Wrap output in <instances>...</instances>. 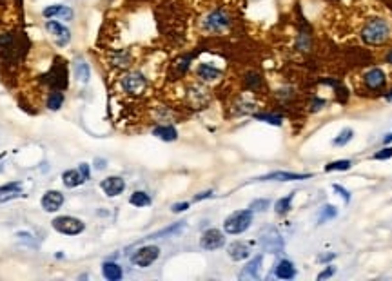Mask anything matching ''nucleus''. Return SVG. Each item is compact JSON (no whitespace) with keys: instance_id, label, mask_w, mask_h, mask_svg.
<instances>
[{"instance_id":"72a5a7b5","label":"nucleus","mask_w":392,"mask_h":281,"mask_svg":"<svg viewBox=\"0 0 392 281\" xmlns=\"http://www.w3.org/2000/svg\"><path fill=\"white\" fill-rule=\"evenodd\" d=\"M353 167V162L351 160H336V162H331L325 165V173H332V171H349Z\"/></svg>"},{"instance_id":"cd10ccee","label":"nucleus","mask_w":392,"mask_h":281,"mask_svg":"<svg viewBox=\"0 0 392 281\" xmlns=\"http://www.w3.org/2000/svg\"><path fill=\"white\" fill-rule=\"evenodd\" d=\"M243 84H245V87L249 91L258 93V91H262V87H264V78H262V74L258 73V71H249L243 76Z\"/></svg>"},{"instance_id":"4468645a","label":"nucleus","mask_w":392,"mask_h":281,"mask_svg":"<svg viewBox=\"0 0 392 281\" xmlns=\"http://www.w3.org/2000/svg\"><path fill=\"white\" fill-rule=\"evenodd\" d=\"M42 17L44 18H56V20H64V22H71L75 17L73 7L64 6V4H51V6L42 9Z\"/></svg>"},{"instance_id":"dca6fc26","label":"nucleus","mask_w":392,"mask_h":281,"mask_svg":"<svg viewBox=\"0 0 392 281\" xmlns=\"http://www.w3.org/2000/svg\"><path fill=\"white\" fill-rule=\"evenodd\" d=\"M64 194L60 191H55V189H49V191L44 192V196L40 200V205L44 209L45 212H56V211H60L62 205H64Z\"/></svg>"},{"instance_id":"c03bdc74","label":"nucleus","mask_w":392,"mask_h":281,"mask_svg":"<svg viewBox=\"0 0 392 281\" xmlns=\"http://www.w3.org/2000/svg\"><path fill=\"white\" fill-rule=\"evenodd\" d=\"M95 169H98V171H104V169L107 167V162L104 160V158H95Z\"/></svg>"},{"instance_id":"473e14b6","label":"nucleus","mask_w":392,"mask_h":281,"mask_svg":"<svg viewBox=\"0 0 392 281\" xmlns=\"http://www.w3.org/2000/svg\"><path fill=\"white\" fill-rule=\"evenodd\" d=\"M338 216V209L334 205H323L318 214V225L327 223L329 219H334Z\"/></svg>"},{"instance_id":"49530a36","label":"nucleus","mask_w":392,"mask_h":281,"mask_svg":"<svg viewBox=\"0 0 392 281\" xmlns=\"http://www.w3.org/2000/svg\"><path fill=\"white\" fill-rule=\"evenodd\" d=\"M336 256L334 252H331V254H325V256H319V261H329V259H332Z\"/></svg>"},{"instance_id":"9b49d317","label":"nucleus","mask_w":392,"mask_h":281,"mask_svg":"<svg viewBox=\"0 0 392 281\" xmlns=\"http://www.w3.org/2000/svg\"><path fill=\"white\" fill-rule=\"evenodd\" d=\"M195 74H196V78H198V82H202V84H213V82L222 80L224 71L218 69L216 66H213V64L200 62L198 66H196Z\"/></svg>"},{"instance_id":"a211bd4d","label":"nucleus","mask_w":392,"mask_h":281,"mask_svg":"<svg viewBox=\"0 0 392 281\" xmlns=\"http://www.w3.org/2000/svg\"><path fill=\"white\" fill-rule=\"evenodd\" d=\"M26 194L22 192V181H9L6 185H0V203H6L9 200L24 198Z\"/></svg>"},{"instance_id":"9d476101","label":"nucleus","mask_w":392,"mask_h":281,"mask_svg":"<svg viewBox=\"0 0 392 281\" xmlns=\"http://www.w3.org/2000/svg\"><path fill=\"white\" fill-rule=\"evenodd\" d=\"M260 245L264 248L265 252H271V254H276V252H281L283 250V238L281 234L276 229H267L264 231V234L260 236Z\"/></svg>"},{"instance_id":"4be33fe9","label":"nucleus","mask_w":392,"mask_h":281,"mask_svg":"<svg viewBox=\"0 0 392 281\" xmlns=\"http://www.w3.org/2000/svg\"><path fill=\"white\" fill-rule=\"evenodd\" d=\"M62 183L68 187V189H77V187L84 185L85 178L82 176L78 169H68L62 173Z\"/></svg>"},{"instance_id":"39448f33","label":"nucleus","mask_w":392,"mask_h":281,"mask_svg":"<svg viewBox=\"0 0 392 281\" xmlns=\"http://www.w3.org/2000/svg\"><path fill=\"white\" fill-rule=\"evenodd\" d=\"M51 227L64 236H78L85 231V223L75 216H56L51 221Z\"/></svg>"},{"instance_id":"ea45409f","label":"nucleus","mask_w":392,"mask_h":281,"mask_svg":"<svg viewBox=\"0 0 392 281\" xmlns=\"http://www.w3.org/2000/svg\"><path fill=\"white\" fill-rule=\"evenodd\" d=\"M332 189H334V191H336V192H340V196H342L343 200H345V203L351 202V194H349V191H345V189H343L342 185H338V183H334V185H332Z\"/></svg>"},{"instance_id":"5701e85b","label":"nucleus","mask_w":392,"mask_h":281,"mask_svg":"<svg viewBox=\"0 0 392 281\" xmlns=\"http://www.w3.org/2000/svg\"><path fill=\"white\" fill-rule=\"evenodd\" d=\"M262 261H264V256L252 258L240 272V280H247V278L249 280H258L260 278V269H262Z\"/></svg>"},{"instance_id":"f8f14e48","label":"nucleus","mask_w":392,"mask_h":281,"mask_svg":"<svg viewBox=\"0 0 392 281\" xmlns=\"http://www.w3.org/2000/svg\"><path fill=\"white\" fill-rule=\"evenodd\" d=\"M225 245V234L218 229H207L200 238V247L203 250H218Z\"/></svg>"},{"instance_id":"a878e982","label":"nucleus","mask_w":392,"mask_h":281,"mask_svg":"<svg viewBox=\"0 0 392 281\" xmlns=\"http://www.w3.org/2000/svg\"><path fill=\"white\" fill-rule=\"evenodd\" d=\"M102 276L106 278L107 281H120L122 280V267L115 261H106V263L102 265Z\"/></svg>"},{"instance_id":"4c0bfd02","label":"nucleus","mask_w":392,"mask_h":281,"mask_svg":"<svg viewBox=\"0 0 392 281\" xmlns=\"http://www.w3.org/2000/svg\"><path fill=\"white\" fill-rule=\"evenodd\" d=\"M374 160H389L392 158V147H385V149H381V151L374 152Z\"/></svg>"},{"instance_id":"79ce46f5","label":"nucleus","mask_w":392,"mask_h":281,"mask_svg":"<svg viewBox=\"0 0 392 281\" xmlns=\"http://www.w3.org/2000/svg\"><path fill=\"white\" fill-rule=\"evenodd\" d=\"M187 209H189V202H180V203H173V205H171V211H173V212H184Z\"/></svg>"},{"instance_id":"09e8293b","label":"nucleus","mask_w":392,"mask_h":281,"mask_svg":"<svg viewBox=\"0 0 392 281\" xmlns=\"http://www.w3.org/2000/svg\"><path fill=\"white\" fill-rule=\"evenodd\" d=\"M2 171H4V165H2V163H0V173H2Z\"/></svg>"},{"instance_id":"a19ab883","label":"nucleus","mask_w":392,"mask_h":281,"mask_svg":"<svg viewBox=\"0 0 392 281\" xmlns=\"http://www.w3.org/2000/svg\"><path fill=\"white\" fill-rule=\"evenodd\" d=\"M78 171L82 173V176L85 178V181L91 180V169H89V163H80L78 165Z\"/></svg>"},{"instance_id":"6e6552de","label":"nucleus","mask_w":392,"mask_h":281,"mask_svg":"<svg viewBox=\"0 0 392 281\" xmlns=\"http://www.w3.org/2000/svg\"><path fill=\"white\" fill-rule=\"evenodd\" d=\"M158 258H160V247H157V245H144L131 256V263L135 267H140V269H147Z\"/></svg>"},{"instance_id":"7ed1b4c3","label":"nucleus","mask_w":392,"mask_h":281,"mask_svg":"<svg viewBox=\"0 0 392 281\" xmlns=\"http://www.w3.org/2000/svg\"><path fill=\"white\" fill-rule=\"evenodd\" d=\"M118 85L122 93L129 96H142L149 89V78L138 69H131L127 73H123L118 80Z\"/></svg>"},{"instance_id":"2f4dec72","label":"nucleus","mask_w":392,"mask_h":281,"mask_svg":"<svg viewBox=\"0 0 392 281\" xmlns=\"http://www.w3.org/2000/svg\"><path fill=\"white\" fill-rule=\"evenodd\" d=\"M292 198H294V192H291V194H287V196L280 198L278 202L274 203V211L278 216H285L289 211H291V203H292Z\"/></svg>"},{"instance_id":"c756f323","label":"nucleus","mask_w":392,"mask_h":281,"mask_svg":"<svg viewBox=\"0 0 392 281\" xmlns=\"http://www.w3.org/2000/svg\"><path fill=\"white\" fill-rule=\"evenodd\" d=\"M296 49L300 53H311L313 51V35L307 31H300L296 36Z\"/></svg>"},{"instance_id":"a18cd8bd","label":"nucleus","mask_w":392,"mask_h":281,"mask_svg":"<svg viewBox=\"0 0 392 281\" xmlns=\"http://www.w3.org/2000/svg\"><path fill=\"white\" fill-rule=\"evenodd\" d=\"M323 105H325V100H319V98H316V100L313 102V111H318V109H321Z\"/></svg>"},{"instance_id":"7c9ffc66","label":"nucleus","mask_w":392,"mask_h":281,"mask_svg":"<svg viewBox=\"0 0 392 281\" xmlns=\"http://www.w3.org/2000/svg\"><path fill=\"white\" fill-rule=\"evenodd\" d=\"M129 203H131L133 207H138V209L149 207V205H151V196H149L146 191H135L129 196Z\"/></svg>"},{"instance_id":"c85d7f7f","label":"nucleus","mask_w":392,"mask_h":281,"mask_svg":"<svg viewBox=\"0 0 392 281\" xmlns=\"http://www.w3.org/2000/svg\"><path fill=\"white\" fill-rule=\"evenodd\" d=\"M184 227H185V221H176V223L169 225V227H165V229H162V231L153 232V234H149V236L144 238V240H158V238L173 236V234H178V232L182 231Z\"/></svg>"},{"instance_id":"bb28decb","label":"nucleus","mask_w":392,"mask_h":281,"mask_svg":"<svg viewBox=\"0 0 392 281\" xmlns=\"http://www.w3.org/2000/svg\"><path fill=\"white\" fill-rule=\"evenodd\" d=\"M66 102V96L62 93V89H51L47 98H45V107L49 111H60V107L64 105Z\"/></svg>"},{"instance_id":"393cba45","label":"nucleus","mask_w":392,"mask_h":281,"mask_svg":"<svg viewBox=\"0 0 392 281\" xmlns=\"http://www.w3.org/2000/svg\"><path fill=\"white\" fill-rule=\"evenodd\" d=\"M274 276L278 280H292V278H296V267L289 259H280L276 263Z\"/></svg>"},{"instance_id":"b1692460","label":"nucleus","mask_w":392,"mask_h":281,"mask_svg":"<svg viewBox=\"0 0 392 281\" xmlns=\"http://www.w3.org/2000/svg\"><path fill=\"white\" fill-rule=\"evenodd\" d=\"M153 136H157L162 141H174L178 138V131L171 124H160L157 127H153Z\"/></svg>"},{"instance_id":"0eeeda50","label":"nucleus","mask_w":392,"mask_h":281,"mask_svg":"<svg viewBox=\"0 0 392 281\" xmlns=\"http://www.w3.org/2000/svg\"><path fill=\"white\" fill-rule=\"evenodd\" d=\"M45 31L51 35V38L58 47H66L71 42V31L64 22L56 20V18H49L45 20Z\"/></svg>"},{"instance_id":"e433bc0d","label":"nucleus","mask_w":392,"mask_h":281,"mask_svg":"<svg viewBox=\"0 0 392 281\" xmlns=\"http://www.w3.org/2000/svg\"><path fill=\"white\" fill-rule=\"evenodd\" d=\"M271 205V202L267 200V198H260V200H254V202L249 205V209H251L252 212H264V211H267Z\"/></svg>"},{"instance_id":"ddd939ff","label":"nucleus","mask_w":392,"mask_h":281,"mask_svg":"<svg viewBox=\"0 0 392 281\" xmlns=\"http://www.w3.org/2000/svg\"><path fill=\"white\" fill-rule=\"evenodd\" d=\"M135 64V55L131 49H113L109 53V66L115 69H129Z\"/></svg>"},{"instance_id":"20e7f679","label":"nucleus","mask_w":392,"mask_h":281,"mask_svg":"<svg viewBox=\"0 0 392 281\" xmlns=\"http://www.w3.org/2000/svg\"><path fill=\"white\" fill-rule=\"evenodd\" d=\"M252 225V211L251 209H241V211H235L231 212L227 218L224 219V231L231 236H238Z\"/></svg>"},{"instance_id":"aec40b11","label":"nucleus","mask_w":392,"mask_h":281,"mask_svg":"<svg viewBox=\"0 0 392 281\" xmlns=\"http://www.w3.org/2000/svg\"><path fill=\"white\" fill-rule=\"evenodd\" d=\"M73 73H75V78L78 80L80 84H89L91 80V66L87 64L85 58L82 56H77L73 60Z\"/></svg>"},{"instance_id":"423d86ee","label":"nucleus","mask_w":392,"mask_h":281,"mask_svg":"<svg viewBox=\"0 0 392 281\" xmlns=\"http://www.w3.org/2000/svg\"><path fill=\"white\" fill-rule=\"evenodd\" d=\"M211 100V95L205 85L202 84H189L185 89V102L193 109H203Z\"/></svg>"},{"instance_id":"37998d69","label":"nucleus","mask_w":392,"mask_h":281,"mask_svg":"<svg viewBox=\"0 0 392 281\" xmlns=\"http://www.w3.org/2000/svg\"><path fill=\"white\" fill-rule=\"evenodd\" d=\"M214 192L213 191H203V192H198L195 196V202H202V200H207V198H213Z\"/></svg>"},{"instance_id":"58836bf2","label":"nucleus","mask_w":392,"mask_h":281,"mask_svg":"<svg viewBox=\"0 0 392 281\" xmlns=\"http://www.w3.org/2000/svg\"><path fill=\"white\" fill-rule=\"evenodd\" d=\"M336 272V267H332V265H329L327 269L323 270V272H319L318 274V281H321V280H327V278H331L332 274Z\"/></svg>"},{"instance_id":"6ab92c4d","label":"nucleus","mask_w":392,"mask_h":281,"mask_svg":"<svg viewBox=\"0 0 392 281\" xmlns=\"http://www.w3.org/2000/svg\"><path fill=\"white\" fill-rule=\"evenodd\" d=\"M193 58H195V55L193 53H187V55H180L176 56L173 60V64H171V73H173L174 78H182L184 74H187V71H189L191 64H193Z\"/></svg>"},{"instance_id":"412c9836","label":"nucleus","mask_w":392,"mask_h":281,"mask_svg":"<svg viewBox=\"0 0 392 281\" xmlns=\"http://www.w3.org/2000/svg\"><path fill=\"white\" fill-rule=\"evenodd\" d=\"M227 256H229L233 261H243L251 256V247H249V243H243V242H233L229 243V247H227Z\"/></svg>"},{"instance_id":"1a4fd4ad","label":"nucleus","mask_w":392,"mask_h":281,"mask_svg":"<svg viewBox=\"0 0 392 281\" xmlns=\"http://www.w3.org/2000/svg\"><path fill=\"white\" fill-rule=\"evenodd\" d=\"M361 82L367 91H372V93L383 91V87L387 85V74L381 68H370L363 73Z\"/></svg>"},{"instance_id":"8fccbe9b","label":"nucleus","mask_w":392,"mask_h":281,"mask_svg":"<svg viewBox=\"0 0 392 281\" xmlns=\"http://www.w3.org/2000/svg\"><path fill=\"white\" fill-rule=\"evenodd\" d=\"M389 100H392V91H391V95H389Z\"/></svg>"},{"instance_id":"f03ea898","label":"nucleus","mask_w":392,"mask_h":281,"mask_svg":"<svg viewBox=\"0 0 392 281\" xmlns=\"http://www.w3.org/2000/svg\"><path fill=\"white\" fill-rule=\"evenodd\" d=\"M359 36L367 45H385L391 40V26L385 18H370L363 24Z\"/></svg>"},{"instance_id":"2eb2a0df","label":"nucleus","mask_w":392,"mask_h":281,"mask_svg":"<svg viewBox=\"0 0 392 281\" xmlns=\"http://www.w3.org/2000/svg\"><path fill=\"white\" fill-rule=\"evenodd\" d=\"M100 189L107 198H117L125 191V180L122 176H107L100 181Z\"/></svg>"},{"instance_id":"f3484780","label":"nucleus","mask_w":392,"mask_h":281,"mask_svg":"<svg viewBox=\"0 0 392 281\" xmlns=\"http://www.w3.org/2000/svg\"><path fill=\"white\" fill-rule=\"evenodd\" d=\"M311 176L313 175H302V173H291V171H274V173L260 176L254 181H298V180H307Z\"/></svg>"},{"instance_id":"f257e3e1","label":"nucleus","mask_w":392,"mask_h":281,"mask_svg":"<svg viewBox=\"0 0 392 281\" xmlns=\"http://www.w3.org/2000/svg\"><path fill=\"white\" fill-rule=\"evenodd\" d=\"M200 29L207 35H225L231 31L235 18L231 15V11L224 6H216L213 9H209L202 18H200Z\"/></svg>"},{"instance_id":"de8ad7c7","label":"nucleus","mask_w":392,"mask_h":281,"mask_svg":"<svg viewBox=\"0 0 392 281\" xmlns=\"http://www.w3.org/2000/svg\"><path fill=\"white\" fill-rule=\"evenodd\" d=\"M387 62H389L392 66V49L389 51V53H387Z\"/></svg>"},{"instance_id":"f704fd0d","label":"nucleus","mask_w":392,"mask_h":281,"mask_svg":"<svg viewBox=\"0 0 392 281\" xmlns=\"http://www.w3.org/2000/svg\"><path fill=\"white\" fill-rule=\"evenodd\" d=\"M254 118L271 125H281V116L273 114V112H254Z\"/></svg>"},{"instance_id":"c9c22d12","label":"nucleus","mask_w":392,"mask_h":281,"mask_svg":"<svg viewBox=\"0 0 392 281\" xmlns=\"http://www.w3.org/2000/svg\"><path fill=\"white\" fill-rule=\"evenodd\" d=\"M353 136H354V131L353 129H343V131H340V135L332 140V145H336V147H343V145H347L349 141L353 140Z\"/></svg>"}]
</instances>
